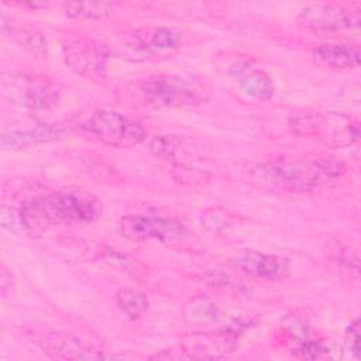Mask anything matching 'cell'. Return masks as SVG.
I'll list each match as a JSON object with an SVG mask.
<instances>
[{
	"mask_svg": "<svg viewBox=\"0 0 361 361\" xmlns=\"http://www.w3.org/2000/svg\"><path fill=\"white\" fill-rule=\"evenodd\" d=\"M238 336L227 327L216 333H192L185 336L182 351L189 358H219L237 347Z\"/></svg>",
	"mask_w": 361,
	"mask_h": 361,
	"instance_id": "8fae6325",
	"label": "cell"
},
{
	"mask_svg": "<svg viewBox=\"0 0 361 361\" xmlns=\"http://www.w3.org/2000/svg\"><path fill=\"white\" fill-rule=\"evenodd\" d=\"M316 126V113L295 111L288 117V127L290 133L299 137H313Z\"/></svg>",
	"mask_w": 361,
	"mask_h": 361,
	"instance_id": "44dd1931",
	"label": "cell"
},
{
	"mask_svg": "<svg viewBox=\"0 0 361 361\" xmlns=\"http://www.w3.org/2000/svg\"><path fill=\"white\" fill-rule=\"evenodd\" d=\"M300 27L313 31H341L360 25V10L343 4H312L298 16Z\"/></svg>",
	"mask_w": 361,
	"mask_h": 361,
	"instance_id": "52a82bcc",
	"label": "cell"
},
{
	"mask_svg": "<svg viewBox=\"0 0 361 361\" xmlns=\"http://www.w3.org/2000/svg\"><path fill=\"white\" fill-rule=\"evenodd\" d=\"M255 176L259 180L295 193H303L313 190L320 180V171L314 159L299 158H274L255 166Z\"/></svg>",
	"mask_w": 361,
	"mask_h": 361,
	"instance_id": "7a4b0ae2",
	"label": "cell"
},
{
	"mask_svg": "<svg viewBox=\"0 0 361 361\" xmlns=\"http://www.w3.org/2000/svg\"><path fill=\"white\" fill-rule=\"evenodd\" d=\"M322 175L329 178H338L345 172V165L341 159L333 155H320L314 159Z\"/></svg>",
	"mask_w": 361,
	"mask_h": 361,
	"instance_id": "603a6c76",
	"label": "cell"
},
{
	"mask_svg": "<svg viewBox=\"0 0 361 361\" xmlns=\"http://www.w3.org/2000/svg\"><path fill=\"white\" fill-rule=\"evenodd\" d=\"M134 38L137 47L148 52L172 51L180 45V34L165 27L138 30L134 34Z\"/></svg>",
	"mask_w": 361,
	"mask_h": 361,
	"instance_id": "e0dca14e",
	"label": "cell"
},
{
	"mask_svg": "<svg viewBox=\"0 0 361 361\" xmlns=\"http://www.w3.org/2000/svg\"><path fill=\"white\" fill-rule=\"evenodd\" d=\"M144 100L155 107H193L204 100V90L196 82L172 73L152 75L140 85Z\"/></svg>",
	"mask_w": 361,
	"mask_h": 361,
	"instance_id": "3957f363",
	"label": "cell"
},
{
	"mask_svg": "<svg viewBox=\"0 0 361 361\" xmlns=\"http://www.w3.org/2000/svg\"><path fill=\"white\" fill-rule=\"evenodd\" d=\"M182 319L190 326L206 327L216 324L221 319V313L210 298L197 295L189 299L182 307Z\"/></svg>",
	"mask_w": 361,
	"mask_h": 361,
	"instance_id": "2e32d148",
	"label": "cell"
},
{
	"mask_svg": "<svg viewBox=\"0 0 361 361\" xmlns=\"http://www.w3.org/2000/svg\"><path fill=\"white\" fill-rule=\"evenodd\" d=\"M38 344L45 354L56 360H97L104 357L103 351L73 334H41Z\"/></svg>",
	"mask_w": 361,
	"mask_h": 361,
	"instance_id": "30bf717a",
	"label": "cell"
},
{
	"mask_svg": "<svg viewBox=\"0 0 361 361\" xmlns=\"http://www.w3.org/2000/svg\"><path fill=\"white\" fill-rule=\"evenodd\" d=\"M228 73L238 82L240 89L257 100H269L274 96V82L261 68L248 61H238L230 65Z\"/></svg>",
	"mask_w": 361,
	"mask_h": 361,
	"instance_id": "5bb4252c",
	"label": "cell"
},
{
	"mask_svg": "<svg viewBox=\"0 0 361 361\" xmlns=\"http://www.w3.org/2000/svg\"><path fill=\"white\" fill-rule=\"evenodd\" d=\"M233 265L244 274L264 281H282L289 274V261L285 257L259 251H247L233 259Z\"/></svg>",
	"mask_w": 361,
	"mask_h": 361,
	"instance_id": "7c38bea8",
	"label": "cell"
},
{
	"mask_svg": "<svg viewBox=\"0 0 361 361\" xmlns=\"http://www.w3.org/2000/svg\"><path fill=\"white\" fill-rule=\"evenodd\" d=\"M68 127L61 123H38L35 126L13 130L1 135V147L6 151H20L31 145L49 142L63 137Z\"/></svg>",
	"mask_w": 361,
	"mask_h": 361,
	"instance_id": "4fadbf2b",
	"label": "cell"
},
{
	"mask_svg": "<svg viewBox=\"0 0 361 361\" xmlns=\"http://www.w3.org/2000/svg\"><path fill=\"white\" fill-rule=\"evenodd\" d=\"M231 223H233V216L219 207H210L204 210V213L202 214V224L213 233H219L230 227Z\"/></svg>",
	"mask_w": 361,
	"mask_h": 361,
	"instance_id": "7402d4cb",
	"label": "cell"
},
{
	"mask_svg": "<svg viewBox=\"0 0 361 361\" xmlns=\"http://www.w3.org/2000/svg\"><path fill=\"white\" fill-rule=\"evenodd\" d=\"M1 94L11 104L27 110H48L59 100V87L45 76L3 71Z\"/></svg>",
	"mask_w": 361,
	"mask_h": 361,
	"instance_id": "6da1fadb",
	"label": "cell"
},
{
	"mask_svg": "<svg viewBox=\"0 0 361 361\" xmlns=\"http://www.w3.org/2000/svg\"><path fill=\"white\" fill-rule=\"evenodd\" d=\"M118 307L131 319L140 317L148 309V298L133 288H121L116 292Z\"/></svg>",
	"mask_w": 361,
	"mask_h": 361,
	"instance_id": "ac0fdd59",
	"label": "cell"
},
{
	"mask_svg": "<svg viewBox=\"0 0 361 361\" xmlns=\"http://www.w3.org/2000/svg\"><path fill=\"white\" fill-rule=\"evenodd\" d=\"M326 351V347L320 343V341H313V340H307L305 343H302L295 354L300 358H309V360H313V358H319L323 353Z\"/></svg>",
	"mask_w": 361,
	"mask_h": 361,
	"instance_id": "cb8c5ba5",
	"label": "cell"
},
{
	"mask_svg": "<svg viewBox=\"0 0 361 361\" xmlns=\"http://www.w3.org/2000/svg\"><path fill=\"white\" fill-rule=\"evenodd\" d=\"M319 61L333 69H354L360 65V48L353 44L324 42L314 49Z\"/></svg>",
	"mask_w": 361,
	"mask_h": 361,
	"instance_id": "9a60e30c",
	"label": "cell"
},
{
	"mask_svg": "<svg viewBox=\"0 0 361 361\" xmlns=\"http://www.w3.org/2000/svg\"><path fill=\"white\" fill-rule=\"evenodd\" d=\"M118 231L128 240L175 243L188 234L186 226L172 217L154 214H128L120 219Z\"/></svg>",
	"mask_w": 361,
	"mask_h": 361,
	"instance_id": "5b68a950",
	"label": "cell"
},
{
	"mask_svg": "<svg viewBox=\"0 0 361 361\" xmlns=\"http://www.w3.org/2000/svg\"><path fill=\"white\" fill-rule=\"evenodd\" d=\"M83 127L102 142L117 148H131L147 138V131L138 121L113 110L92 113Z\"/></svg>",
	"mask_w": 361,
	"mask_h": 361,
	"instance_id": "277c9868",
	"label": "cell"
},
{
	"mask_svg": "<svg viewBox=\"0 0 361 361\" xmlns=\"http://www.w3.org/2000/svg\"><path fill=\"white\" fill-rule=\"evenodd\" d=\"M350 350L358 358L360 355V334H358V320L350 326Z\"/></svg>",
	"mask_w": 361,
	"mask_h": 361,
	"instance_id": "d4e9b609",
	"label": "cell"
},
{
	"mask_svg": "<svg viewBox=\"0 0 361 361\" xmlns=\"http://www.w3.org/2000/svg\"><path fill=\"white\" fill-rule=\"evenodd\" d=\"M44 199L54 224H86L97 220L102 214L99 202L89 195L78 192H54L44 195Z\"/></svg>",
	"mask_w": 361,
	"mask_h": 361,
	"instance_id": "8992f818",
	"label": "cell"
},
{
	"mask_svg": "<svg viewBox=\"0 0 361 361\" xmlns=\"http://www.w3.org/2000/svg\"><path fill=\"white\" fill-rule=\"evenodd\" d=\"M11 285H13L11 274H8L7 269L3 267L1 268V276H0V289H1L3 296H6L8 293V290H11Z\"/></svg>",
	"mask_w": 361,
	"mask_h": 361,
	"instance_id": "484cf974",
	"label": "cell"
},
{
	"mask_svg": "<svg viewBox=\"0 0 361 361\" xmlns=\"http://www.w3.org/2000/svg\"><path fill=\"white\" fill-rule=\"evenodd\" d=\"M331 147H348L358 141L360 126L344 113H316L314 135Z\"/></svg>",
	"mask_w": 361,
	"mask_h": 361,
	"instance_id": "9c48e42d",
	"label": "cell"
},
{
	"mask_svg": "<svg viewBox=\"0 0 361 361\" xmlns=\"http://www.w3.org/2000/svg\"><path fill=\"white\" fill-rule=\"evenodd\" d=\"M107 51L90 39H73L63 45V59L78 73L102 79L107 68Z\"/></svg>",
	"mask_w": 361,
	"mask_h": 361,
	"instance_id": "ba28073f",
	"label": "cell"
},
{
	"mask_svg": "<svg viewBox=\"0 0 361 361\" xmlns=\"http://www.w3.org/2000/svg\"><path fill=\"white\" fill-rule=\"evenodd\" d=\"M63 8L68 17L87 18V20H104L111 13V8L107 3H93V1L65 3Z\"/></svg>",
	"mask_w": 361,
	"mask_h": 361,
	"instance_id": "ffe728a7",
	"label": "cell"
},
{
	"mask_svg": "<svg viewBox=\"0 0 361 361\" xmlns=\"http://www.w3.org/2000/svg\"><path fill=\"white\" fill-rule=\"evenodd\" d=\"M10 37H13L21 48L34 56H47V41L38 31L27 27L11 28L10 25Z\"/></svg>",
	"mask_w": 361,
	"mask_h": 361,
	"instance_id": "d6986e66",
	"label": "cell"
}]
</instances>
